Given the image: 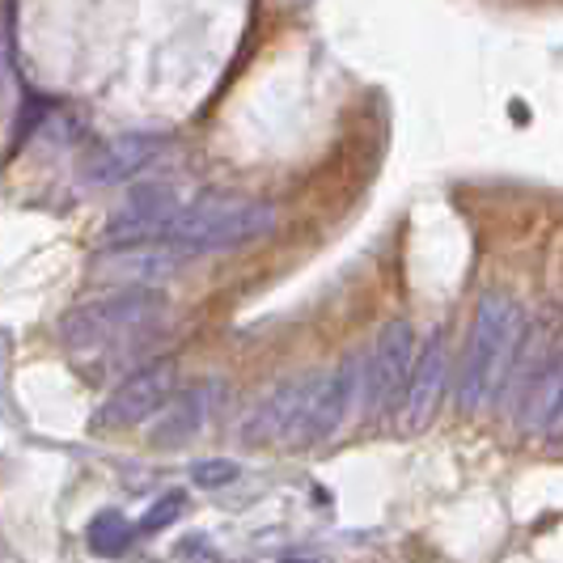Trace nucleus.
Listing matches in <instances>:
<instances>
[{"mask_svg": "<svg viewBox=\"0 0 563 563\" xmlns=\"http://www.w3.org/2000/svg\"><path fill=\"white\" fill-rule=\"evenodd\" d=\"M284 563H322V560H297V555H292V560H284Z\"/></svg>", "mask_w": 563, "mask_h": 563, "instance_id": "f3484780", "label": "nucleus"}, {"mask_svg": "<svg viewBox=\"0 0 563 563\" xmlns=\"http://www.w3.org/2000/svg\"><path fill=\"white\" fill-rule=\"evenodd\" d=\"M191 479L196 487H229V483L238 479V462H229V457H203L191 466Z\"/></svg>", "mask_w": 563, "mask_h": 563, "instance_id": "2eb2a0df", "label": "nucleus"}, {"mask_svg": "<svg viewBox=\"0 0 563 563\" xmlns=\"http://www.w3.org/2000/svg\"><path fill=\"white\" fill-rule=\"evenodd\" d=\"M132 526H128V517L123 512H114V508H102L93 521H89V530H85V542H89V551L93 555H102V560H114V555H123L128 551V542H132Z\"/></svg>", "mask_w": 563, "mask_h": 563, "instance_id": "ddd939ff", "label": "nucleus"}, {"mask_svg": "<svg viewBox=\"0 0 563 563\" xmlns=\"http://www.w3.org/2000/svg\"><path fill=\"white\" fill-rule=\"evenodd\" d=\"M166 292L157 288H123L111 297H93L59 318V343L68 352H102L111 343H123L144 327H153L166 313Z\"/></svg>", "mask_w": 563, "mask_h": 563, "instance_id": "7ed1b4c3", "label": "nucleus"}, {"mask_svg": "<svg viewBox=\"0 0 563 563\" xmlns=\"http://www.w3.org/2000/svg\"><path fill=\"white\" fill-rule=\"evenodd\" d=\"M361 398V356H343L331 373L313 377L310 395H306V407L292 423V432L284 437V445H297V450H310L318 441L335 437L343 420L352 416Z\"/></svg>", "mask_w": 563, "mask_h": 563, "instance_id": "20e7f679", "label": "nucleus"}, {"mask_svg": "<svg viewBox=\"0 0 563 563\" xmlns=\"http://www.w3.org/2000/svg\"><path fill=\"white\" fill-rule=\"evenodd\" d=\"M174 386H178V361H169V356L153 361V365H144L141 373H132L114 386L107 402L93 411L89 428L93 432H123V428L153 420L166 407V398L174 395Z\"/></svg>", "mask_w": 563, "mask_h": 563, "instance_id": "39448f33", "label": "nucleus"}, {"mask_svg": "<svg viewBox=\"0 0 563 563\" xmlns=\"http://www.w3.org/2000/svg\"><path fill=\"white\" fill-rule=\"evenodd\" d=\"M411 365H416V331H411V322L395 318L382 327L373 356L361 365V398H365L368 416H386L395 407L411 377Z\"/></svg>", "mask_w": 563, "mask_h": 563, "instance_id": "423d86ee", "label": "nucleus"}, {"mask_svg": "<svg viewBox=\"0 0 563 563\" xmlns=\"http://www.w3.org/2000/svg\"><path fill=\"white\" fill-rule=\"evenodd\" d=\"M166 148V136H153V132H128V136H114V141L98 144L81 166V183L89 187H119L128 178H136L144 166H153Z\"/></svg>", "mask_w": 563, "mask_h": 563, "instance_id": "0eeeda50", "label": "nucleus"}, {"mask_svg": "<svg viewBox=\"0 0 563 563\" xmlns=\"http://www.w3.org/2000/svg\"><path fill=\"white\" fill-rule=\"evenodd\" d=\"M203 416H208V395L203 390H187V395H169L162 416H157V428H153V445H183L191 441L199 428H203Z\"/></svg>", "mask_w": 563, "mask_h": 563, "instance_id": "f8f14e48", "label": "nucleus"}, {"mask_svg": "<svg viewBox=\"0 0 563 563\" xmlns=\"http://www.w3.org/2000/svg\"><path fill=\"white\" fill-rule=\"evenodd\" d=\"M183 512H187V496H183V492H166L162 500H153V505L144 508L136 534H157V530H169Z\"/></svg>", "mask_w": 563, "mask_h": 563, "instance_id": "4468645a", "label": "nucleus"}, {"mask_svg": "<svg viewBox=\"0 0 563 563\" xmlns=\"http://www.w3.org/2000/svg\"><path fill=\"white\" fill-rule=\"evenodd\" d=\"M310 386H313V377H301V382H288V386H280L276 395H272L263 407H258V411H254L251 420L242 423V441H246L251 450L284 441V437L292 432L297 416H301V407H306Z\"/></svg>", "mask_w": 563, "mask_h": 563, "instance_id": "9d476101", "label": "nucleus"}, {"mask_svg": "<svg viewBox=\"0 0 563 563\" xmlns=\"http://www.w3.org/2000/svg\"><path fill=\"white\" fill-rule=\"evenodd\" d=\"M178 191L174 187H136L128 191V199L114 208V217L107 221V238L114 246H128V242H157V233L166 229V221L178 212Z\"/></svg>", "mask_w": 563, "mask_h": 563, "instance_id": "6e6552de", "label": "nucleus"}, {"mask_svg": "<svg viewBox=\"0 0 563 563\" xmlns=\"http://www.w3.org/2000/svg\"><path fill=\"white\" fill-rule=\"evenodd\" d=\"M521 428L560 437V356L551 352L542 373H534V386L521 395Z\"/></svg>", "mask_w": 563, "mask_h": 563, "instance_id": "9b49d317", "label": "nucleus"}, {"mask_svg": "<svg viewBox=\"0 0 563 563\" xmlns=\"http://www.w3.org/2000/svg\"><path fill=\"white\" fill-rule=\"evenodd\" d=\"M276 208L251 196H229V191H203L187 208H178L157 233V242L178 254H217L238 251L254 238L272 233Z\"/></svg>", "mask_w": 563, "mask_h": 563, "instance_id": "f257e3e1", "label": "nucleus"}, {"mask_svg": "<svg viewBox=\"0 0 563 563\" xmlns=\"http://www.w3.org/2000/svg\"><path fill=\"white\" fill-rule=\"evenodd\" d=\"M526 335V310L500 292H483L479 310H475V327H471V343H466V361H462V411L479 416L492 398L500 395L508 368L517 361V347Z\"/></svg>", "mask_w": 563, "mask_h": 563, "instance_id": "f03ea898", "label": "nucleus"}, {"mask_svg": "<svg viewBox=\"0 0 563 563\" xmlns=\"http://www.w3.org/2000/svg\"><path fill=\"white\" fill-rule=\"evenodd\" d=\"M445 373H450V347H445V335H432L428 347L420 352V361L411 365V377L402 386V423L407 432H423L437 407H441V395H445Z\"/></svg>", "mask_w": 563, "mask_h": 563, "instance_id": "1a4fd4ad", "label": "nucleus"}, {"mask_svg": "<svg viewBox=\"0 0 563 563\" xmlns=\"http://www.w3.org/2000/svg\"><path fill=\"white\" fill-rule=\"evenodd\" d=\"M9 81V0H0V89Z\"/></svg>", "mask_w": 563, "mask_h": 563, "instance_id": "dca6fc26", "label": "nucleus"}]
</instances>
